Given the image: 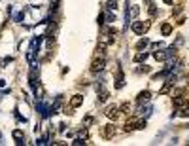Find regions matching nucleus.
Masks as SVG:
<instances>
[{"label":"nucleus","instance_id":"1","mask_svg":"<svg viewBox=\"0 0 189 146\" xmlns=\"http://www.w3.org/2000/svg\"><path fill=\"white\" fill-rule=\"evenodd\" d=\"M148 27H149V23H142V21H134L132 23V32H136V34H144V32L148 30Z\"/></svg>","mask_w":189,"mask_h":146},{"label":"nucleus","instance_id":"2","mask_svg":"<svg viewBox=\"0 0 189 146\" xmlns=\"http://www.w3.org/2000/svg\"><path fill=\"white\" fill-rule=\"evenodd\" d=\"M104 66H106V61H104V57H98V59H95V61H93V65H91V70L96 74V72H102V70H104Z\"/></svg>","mask_w":189,"mask_h":146},{"label":"nucleus","instance_id":"3","mask_svg":"<svg viewBox=\"0 0 189 146\" xmlns=\"http://www.w3.org/2000/svg\"><path fill=\"white\" fill-rule=\"evenodd\" d=\"M114 135H115V125L114 123H108V125L102 127V137L104 139H114Z\"/></svg>","mask_w":189,"mask_h":146},{"label":"nucleus","instance_id":"4","mask_svg":"<svg viewBox=\"0 0 189 146\" xmlns=\"http://www.w3.org/2000/svg\"><path fill=\"white\" fill-rule=\"evenodd\" d=\"M106 118H110V120H117V116H119V108L115 106V105H112V106H108L106 108Z\"/></svg>","mask_w":189,"mask_h":146},{"label":"nucleus","instance_id":"5","mask_svg":"<svg viewBox=\"0 0 189 146\" xmlns=\"http://www.w3.org/2000/svg\"><path fill=\"white\" fill-rule=\"evenodd\" d=\"M12 137H13V139L17 140V144H23V142H25V133L21 131V129H13Z\"/></svg>","mask_w":189,"mask_h":146},{"label":"nucleus","instance_id":"6","mask_svg":"<svg viewBox=\"0 0 189 146\" xmlns=\"http://www.w3.org/2000/svg\"><path fill=\"white\" fill-rule=\"evenodd\" d=\"M83 105V95H74L70 99V106L72 108H77V106H81Z\"/></svg>","mask_w":189,"mask_h":146},{"label":"nucleus","instance_id":"7","mask_svg":"<svg viewBox=\"0 0 189 146\" xmlns=\"http://www.w3.org/2000/svg\"><path fill=\"white\" fill-rule=\"evenodd\" d=\"M149 99H151V93L146 89V91H142V93L138 95V99H136V101H138V105H144V103H148Z\"/></svg>","mask_w":189,"mask_h":146},{"label":"nucleus","instance_id":"8","mask_svg":"<svg viewBox=\"0 0 189 146\" xmlns=\"http://www.w3.org/2000/svg\"><path fill=\"white\" fill-rule=\"evenodd\" d=\"M123 84H125L123 72H121V70H117V76H115V87H117V89H121V87H123Z\"/></svg>","mask_w":189,"mask_h":146},{"label":"nucleus","instance_id":"9","mask_svg":"<svg viewBox=\"0 0 189 146\" xmlns=\"http://www.w3.org/2000/svg\"><path fill=\"white\" fill-rule=\"evenodd\" d=\"M161 32H163V36H168L170 32H172V25H170V23H163V27H161Z\"/></svg>","mask_w":189,"mask_h":146},{"label":"nucleus","instance_id":"10","mask_svg":"<svg viewBox=\"0 0 189 146\" xmlns=\"http://www.w3.org/2000/svg\"><path fill=\"white\" fill-rule=\"evenodd\" d=\"M172 85H174V84H172L170 80H166V84H164V85L161 87V91H159V93H161V95H166V93L170 91V87H172Z\"/></svg>","mask_w":189,"mask_h":146},{"label":"nucleus","instance_id":"11","mask_svg":"<svg viewBox=\"0 0 189 146\" xmlns=\"http://www.w3.org/2000/svg\"><path fill=\"white\" fill-rule=\"evenodd\" d=\"M146 59H148V53H146V51H144V53L140 51V53H136V55H134V61H136V63H144Z\"/></svg>","mask_w":189,"mask_h":146},{"label":"nucleus","instance_id":"12","mask_svg":"<svg viewBox=\"0 0 189 146\" xmlns=\"http://www.w3.org/2000/svg\"><path fill=\"white\" fill-rule=\"evenodd\" d=\"M183 105H187L185 97H176V99H174V106H183Z\"/></svg>","mask_w":189,"mask_h":146},{"label":"nucleus","instance_id":"13","mask_svg":"<svg viewBox=\"0 0 189 146\" xmlns=\"http://www.w3.org/2000/svg\"><path fill=\"white\" fill-rule=\"evenodd\" d=\"M153 57L157 59V61H164V59H166V51H155Z\"/></svg>","mask_w":189,"mask_h":146},{"label":"nucleus","instance_id":"14","mask_svg":"<svg viewBox=\"0 0 189 146\" xmlns=\"http://www.w3.org/2000/svg\"><path fill=\"white\" fill-rule=\"evenodd\" d=\"M148 44H149V42H148V38H142V40H138V44H136V48H138V49H144V48L148 46Z\"/></svg>","mask_w":189,"mask_h":146},{"label":"nucleus","instance_id":"15","mask_svg":"<svg viewBox=\"0 0 189 146\" xmlns=\"http://www.w3.org/2000/svg\"><path fill=\"white\" fill-rule=\"evenodd\" d=\"M106 8H108V10H114V12H115V10H117V2H115V0H108Z\"/></svg>","mask_w":189,"mask_h":146},{"label":"nucleus","instance_id":"16","mask_svg":"<svg viewBox=\"0 0 189 146\" xmlns=\"http://www.w3.org/2000/svg\"><path fill=\"white\" fill-rule=\"evenodd\" d=\"M149 15H151V17L157 15V8H155V4H151V2H149Z\"/></svg>","mask_w":189,"mask_h":146},{"label":"nucleus","instance_id":"17","mask_svg":"<svg viewBox=\"0 0 189 146\" xmlns=\"http://www.w3.org/2000/svg\"><path fill=\"white\" fill-rule=\"evenodd\" d=\"M138 72H140V74H142V72H144V74H146V72H149V66H148V65H142V66H138Z\"/></svg>","mask_w":189,"mask_h":146},{"label":"nucleus","instance_id":"18","mask_svg":"<svg viewBox=\"0 0 189 146\" xmlns=\"http://www.w3.org/2000/svg\"><path fill=\"white\" fill-rule=\"evenodd\" d=\"M83 140H85V139H81V137H77V139H76V140H74L72 144H74V146H81V144H85Z\"/></svg>","mask_w":189,"mask_h":146},{"label":"nucleus","instance_id":"19","mask_svg":"<svg viewBox=\"0 0 189 146\" xmlns=\"http://www.w3.org/2000/svg\"><path fill=\"white\" fill-rule=\"evenodd\" d=\"M182 116H183V118H189V101H187V106H185V110H182Z\"/></svg>","mask_w":189,"mask_h":146},{"label":"nucleus","instance_id":"20","mask_svg":"<svg viewBox=\"0 0 189 146\" xmlns=\"http://www.w3.org/2000/svg\"><path fill=\"white\" fill-rule=\"evenodd\" d=\"M119 110H121V112H127V110H129V103H123V105L119 106Z\"/></svg>","mask_w":189,"mask_h":146},{"label":"nucleus","instance_id":"21","mask_svg":"<svg viewBox=\"0 0 189 146\" xmlns=\"http://www.w3.org/2000/svg\"><path fill=\"white\" fill-rule=\"evenodd\" d=\"M149 114H151V106H148L146 110H144V112H142V116H146V118H148Z\"/></svg>","mask_w":189,"mask_h":146},{"label":"nucleus","instance_id":"22","mask_svg":"<svg viewBox=\"0 0 189 146\" xmlns=\"http://www.w3.org/2000/svg\"><path fill=\"white\" fill-rule=\"evenodd\" d=\"M106 19L112 23V21H115V15H114V14H106Z\"/></svg>","mask_w":189,"mask_h":146},{"label":"nucleus","instance_id":"23","mask_svg":"<svg viewBox=\"0 0 189 146\" xmlns=\"http://www.w3.org/2000/svg\"><path fill=\"white\" fill-rule=\"evenodd\" d=\"M89 123H93V118H91V116H87V118H85V125H89Z\"/></svg>","mask_w":189,"mask_h":146},{"label":"nucleus","instance_id":"24","mask_svg":"<svg viewBox=\"0 0 189 146\" xmlns=\"http://www.w3.org/2000/svg\"><path fill=\"white\" fill-rule=\"evenodd\" d=\"M96 21H98V25H102V23H104V15H98V19H96Z\"/></svg>","mask_w":189,"mask_h":146},{"label":"nucleus","instance_id":"25","mask_svg":"<svg viewBox=\"0 0 189 146\" xmlns=\"http://www.w3.org/2000/svg\"><path fill=\"white\" fill-rule=\"evenodd\" d=\"M15 21H23V14H17V15H15Z\"/></svg>","mask_w":189,"mask_h":146},{"label":"nucleus","instance_id":"26","mask_svg":"<svg viewBox=\"0 0 189 146\" xmlns=\"http://www.w3.org/2000/svg\"><path fill=\"white\" fill-rule=\"evenodd\" d=\"M164 2H166V4H172V0H164Z\"/></svg>","mask_w":189,"mask_h":146}]
</instances>
